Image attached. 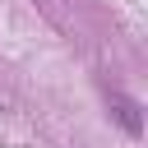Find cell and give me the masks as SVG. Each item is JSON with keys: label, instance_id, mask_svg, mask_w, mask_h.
<instances>
[{"label": "cell", "instance_id": "1", "mask_svg": "<svg viewBox=\"0 0 148 148\" xmlns=\"http://www.w3.org/2000/svg\"><path fill=\"white\" fill-rule=\"evenodd\" d=\"M111 111H116V120H120V130L125 134H143V120H139V102L134 97H125V92H111Z\"/></svg>", "mask_w": 148, "mask_h": 148}]
</instances>
